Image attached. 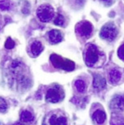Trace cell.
I'll return each mask as SVG.
<instances>
[{"instance_id":"6da1fadb","label":"cell","mask_w":124,"mask_h":125,"mask_svg":"<svg viewBox=\"0 0 124 125\" xmlns=\"http://www.w3.org/2000/svg\"><path fill=\"white\" fill-rule=\"evenodd\" d=\"M84 57L87 66L90 67L99 66L105 61L104 54L98 49L97 46L92 43H89L86 46Z\"/></svg>"},{"instance_id":"7a4b0ae2","label":"cell","mask_w":124,"mask_h":125,"mask_svg":"<svg viewBox=\"0 0 124 125\" xmlns=\"http://www.w3.org/2000/svg\"><path fill=\"white\" fill-rule=\"evenodd\" d=\"M42 125H69V119L64 112L55 110L45 115Z\"/></svg>"},{"instance_id":"3957f363","label":"cell","mask_w":124,"mask_h":125,"mask_svg":"<svg viewBox=\"0 0 124 125\" xmlns=\"http://www.w3.org/2000/svg\"><path fill=\"white\" fill-rule=\"evenodd\" d=\"M50 61L55 68L71 72L75 69V63L66 58H63L58 54H53L50 55Z\"/></svg>"},{"instance_id":"277c9868","label":"cell","mask_w":124,"mask_h":125,"mask_svg":"<svg viewBox=\"0 0 124 125\" xmlns=\"http://www.w3.org/2000/svg\"><path fill=\"white\" fill-rule=\"evenodd\" d=\"M65 97L64 90L60 86L54 85L48 89L46 93V100L50 103H58L63 100Z\"/></svg>"},{"instance_id":"5b68a950","label":"cell","mask_w":124,"mask_h":125,"mask_svg":"<svg viewBox=\"0 0 124 125\" xmlns=\"http://www.w3.org/2000/svg\"><path fill=\"white\" fill-rule=\"evenodd\" d=\"M117 28L111 22L105 24L100 30L99 36L102 39L107 41H113L117 36Z\"/></svg>"},{"instance_id":"8992f818","label":"cell","mask_w":124,"mask_h":125,"mask_svg":"<svg viewBox=\"0 0 124 125\" xmlns=\"http://www.w3.org/2000/svg\"><path fill=\"white\" fill-rule=\"evenodd\" d=\"M37 15L39 20L43 22H48L54 18L55 11L54 9L48 4H43L38 7Z\"/></svg>"},{"instance_id":"52a82bcc","label":"cell","mask_w":124,"mask_h":125,"mask_svg":"<svg viewBox=\"0 0 124 125\" xmlns=\"http://www.w3.org/2000/svg\"><path fill=\"white\" fill-rule=\"evenodd\" d=\"M76 31L79 36L88 38L93 32V26L88 21H81L76 25Z\"/></svg>"},{"instance_id":"ba28073f","label":"cell","mask_w":124,"mask_h":125,"mask_svg":"<svg viewBox=\"0 0 124 125\" xmlns=\"http://www.w3.org/2000/svg\"><path fill=\"white\" fill-rule=\"evenodd\" d=\"M92 118L95 124L103 125L106 121V114L102 109H97L92 114Z\"/></svg>"},{"instance_id":"9c48e42d","label":"cell","mask_w":124,"mask_h":125,"mask_svg":"<svg viewBox=\"0 0 124 125\" xmlns=\"http://www.w3.org/2000/svg\"><path fill=\"white\" fill-rule=\"evenodd\" d=\"M123 73L118 69H111L108 73V80L111 84H117L121 81Z\"/></svg>"},{"instance_id":"30bf717a","label":"cell","mask_w":124,"mask_h":125,"mask_svg":"<svg viewBox=\"0 0 124 125\" xmlns=\"http://www.w3.org/2000/svg\"><path fill=\"white\" fill-rule=\"evenodd\" d=\"M111 107L116 110H124V95H115L111 101Z\"/></svg>"},{"instance_id":"8fae6325","label":"cell","mask_w":124,"mask_h":125,"mask_svg":"<svg viewBox=\"0 0 124 125\" xmlns=\"http://www.w3.org/2000/svg\"><path fill=\"white\" fill-rule=\"evenodd\" d=\"M94 88L96 90H101L103 89L106 85L105 79L99 74H94V82H93Z\"/></svg>"},{"instance_id":"7c38bea8","label":"cell","mask_w":124,"mask_h":125,"mask_svg":"<svg viewBox=\"0 0 124 125\" xmlns=\"http://www.w3.org/2000/svg\"><path fill=\"white\" fill-rule=\"evenodd\" d=\"M48 37L51 43H58L62 41V33L59 30H51L48 32Z\"/></svg>"},{"instance_id":"4fadbf2b","label":"cell","mask_w":124,"mask_h":125,"mask_svg":"<svg viewBox=\"0 0 124 125\" xmlns=\"http://www.w3.org/2000/svg\"><path fill=\"white\" fill-rule=\"evenodd\" d=\"M31 53L32 54L33 56H38L42 53L43 50V45L41 42L39 41H34L31 43L30 46Z\"/></svg>"},{"instance_id":"5bb4252c","label":"cell","mask_w":124,"mask_h":125,"mask_svg":"<svg viewBox=\"0 0 124 125\" xmlns=\"http://www.w3.org/2000/svg\"><path fill=\"white\" fill-rule=\"evenodd\" d=\"M20 119L22 123H31L34 120V116L28 110H24L20 112Z\"/></svg>"},{"instance_id":"9a60e30c","label":"cell","mask_w":124,"mask_h":125,"mask_svg":"<svg viewBox=\"0 0 124 125\" xmlns=\"http://www.w3.org/2000/svg\"><path fill=\"white\" fill-rule=\"evenodd\" d=\"M111 124L112 125H124V117L119 113H113Z\"/></svg>"},{"instance_id":"2e32d148","label":"cell","mask_w":124,"mask_h":125,"mask_svg":"<svg viewBox=\"0 0 124 125\" xmlns=\"http://www.w3.org/2000/svg\"><path fill=\"white\" fill-rule=\"evenodd\" d=\"M75 87H76V90L80 93H83L86 90L87 85L85 83V82L83 80H81V79H78L75 82Z\"/></svg>"},{"instance_id":"e0dca14e","label":"cell","mask_w":124,"mask_h":125,"mask_svg":"<svg viewBox=\"0 0 124 125\" xmlns=\"http://www.w3.org/2000/svg\"><path fill=\"white\" fill-rule=\"evenodd\" d=\"M11 8V2L10 0H1L0 1V10H8Z\"/></svg>"},{"instance_id":"ac0fdd59","label":"cell","mask_w":124,"mask_h":125,"mask_svg":"<svg viewBox=\"0 0 124 125\" xmlns=\"http://www.w3.org/2000/svg\"><path fill=\"white\" fill-rule=\"evenodd\" d=\"M54 23H55V25H57V26H63V25H64L65 19H64V17H63V15L59 14V15L55 17V21H54Z\"/></svg>"},{"instance_id":"d6986e66","label":"cell","mask_w":124,"mask_h":125,"mask_svg":"<svg viewBox=\"0 0 124 125\" xmlns=\"http://www.w3.org/2000/svg\"><path fill=\"white\" fill-rule=\"evenodd\" d=\"M7 109H8V105L6 101L3 98H0V112H5Z\"/></svg>"},{"instance_id":"ffe728a7","label":"cell","mask_w":124,"mask_h":125,"mask_svg":"<svg viewBox=\"0 0 124 125\" xmlns=\"http://www.w3.org/2000/svg\"><path fill=\"white\" fill-rule=\"evenodd\" d=\"M15 42L11 39V38H9L8 39L6 40V42H5V48L9 49V50L13 49L14 47H15Z\"/></svg>"},{"instance_id":"44dd1931","label":"cell","mask_w":124,"mask_h":125,"mask_svg":"<svg viewBox=\"0 0 124 125\" xmlns=\"http://www.w3.org/2000/svg\"><path fill=\"white\" fill-rule=\"evenodd\" d=\"M117 55H118V57H119L120 59L124 61V43H123V44H122L121 46L119 47V49H118Z\"/></svg>"},{"instance_id":"7402d4cb","label":"cell","mask_w":124,"mask_h":125,"mask_svg":"<svg viewBox=\"0 0 124 125\" xmlns=\"http://www.w3.org/2000/svg\"><path fill=\"white\" fill-rule=\"evenodd\" d=\"M101 2H103V3H105V5H111L113 3V2H114V0H100Z\"/></svg>"},{"instance_id":"603a6c76","label":"cell","mask_w":124,"mask_h":125,"mask_svg":"<svg viewBox=\"0 0 124 125\" xmlns=\"http://www.w3.org/2000/svg\"><path fill=\"white\" fill-rule=\"evenodd\" d=\"M14 125H26V124H24L23 123H16V124H15Z\"/></svg>"}]
</instances>
